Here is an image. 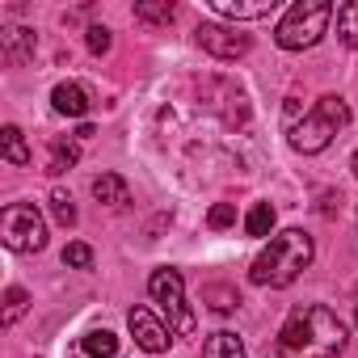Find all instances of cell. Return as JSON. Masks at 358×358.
I'll use <instances>...</instances> for the list:
<instances>
[{
	"label": "cell",
	"instance_id": "277c9868",
	"mask_svg": "<svg viewBox=\"0 0 358 358\" xmlns=\"http://www.w3.org/2000/svg\"><path fill=\"white\" fill-rule=\"evenodd\" d=\"M345 127H350V106H345L341 97H320V101L303 114V122L291 131V148L316 156V152H324V148L337 139V131H345Z\"/></svg>",
	"mask_w": 358,
	"mask_h": 358
},
{
	"label": "cell",
	"instance_id": "d6986e66",
	"mask_svg": "<svg viewBox=\"0 0 358 358\" xmlns=\"http://www.w3.org/2000/svg\"><path fill=\"white\" fill-rule=\"evenodd\" d=\"M51 215H55V224H59V228H72V224H76V207H72V194L55 190V194H51Z\"/></svg>",
	"mask_w": 358,
	"mask_h": 358
},
{
	"label": "cell",
	"instance_id": "8fae6325",
	"mask_svg": "<svg viewBox=\"0 0 358 358\" xmlns=\"http://www.w3.org/2000/svg\"><path fill=\"white\" fill-rule=\"evenodd\" d=\"M0 156H5L9 164H17V169H26L30 160H34V152L26 148V135H22V127H5V131H0Z\"/></svg>",
	"mask_w": 358,
	"mask_h": 358
},
{
	"label": "cell",
	"instance_id": "9a60e30c",
	"mask_svg": "<svg viewBox=\"0 0 358 358\" xmlns=\"http://www.w3.org/2000/svg\"><path fill=\"white\" fill-rule=\"evenodd\" d=\"M80 350H85L89 358H114V354H118V337H114L110 329H93V333H85Z\"/></svg>",
	"mask_w": 358,
	"mask_h": 358
},
{
	"label": "cell",
	"instance_id": "ba28073f",
	"mask_svg": "<svg viewBox=\"0 0 358 358\" xmlns=\"http://www.w3.org/2000/svg\"><path fill=\"white\" fill-rule=\"evenodd\" d=\"M127 324H131V333H135V345L139 350H148V354H160V350H169V329L148 312V308H131L127 312Z\"/></svg>",
	"mask_w": 358,
	"mask_h": 358
},
{
	"label": "cell",
	"instance_id": "484cf974",
	"mask_svg": "<svg viewBox=\"0 0 358 358\" xmlns=\"http://www.w3.org/2000/svg\"><path fill=\"white\" fill-rule=\"evenodd\" d=\"M93 135H97L93 122H80V127H76V139H93Z\"/></svg>",
	"mask_w": 358,
	"mask_h": 358
},
{
	"label": "cell",
	"instance_id": "6da1fadb",
	"mask_svg": "<svg viewBox=\"0 0 358 358\" xmlns=\"http://www.w3.org/2000/svg\"><path fill=\"white\" fill-rule=\"evenodd\" d=\"M345 324L337 320V312H329L324 303H303L287 316L282 333H278V350L287 358H337L345 350Z\"/></svg>",
	"mask_w": 358,
	"mask_h": 358
},
{
	"label": "cell",
	"instance_id": "4316f807",
	"mask_svg": "<svg viewBox=\"0 0 358 358\" xmlns=\"http://www.w3.org/2000/svg\"><path fill=\"white\" fill-rule=\"evenodd\" d=\"M350 169H354V177H358V152H354V160H350Z\"/></svg>",
	"mask_w": 358,
	"mask_h": 358
},
{
	"label": "cell",
	"instance_id": "3957f363",
	"mask_svg": "<svg viewBox=\"0 0 358 358\" xmlns=\"http://www.w3.org/2000/svg\"><path fill=\"white\" fill-rule=\"evenodd\" d=\"M329 22H333V5H329V0H299V5H291L282 13V22L274 30V43L282 51H308V47H316L324 38Z\"/></svg>",
	"mask_w": 358,
	"mask_h": 358
},
{
	"label": "cell",
	"instance_id": "83f0119b",
	"mask_svg": "<svg viewBox=\"0 0 358 358\" xmlns=\"http://www.w3.org/2000/svg\"><path fill=\"white\" fill-rule=\"evenodd\" d=\"M354 324H358V312H354Z\"/></svg>",
	"mask_w": 358,
	"mask_h": 358
},
{
	"label": "cell",
	"instance_id": "4fadbf2b",
	"mask_svg": "<svg viewBox=\"0 0 358 358\" xmlns=\"http://www.w3.org/2000/svg\"><path fill=\"white\" fill-rule=\"evenodd\" d=\"M93 199L106 203V207L127 203V177H118V173H101L97 182H93Z\"/></svg>",
	"mask_w": 358,
	"mask_h": 358
},
{
	"label": "cell",
	"instance_id": "9c48e42d",
	"mask_svg": "<svg viewBox=\"0 0 358 358\" xmlns=\"http://www.w3.org/2000/svg\"><path fill=\"white\" fill-rule=\"evenodd\" d=\"M51 106H55V114L85 118V114H89V93H85L76 80H64V85H55V93H51Z\"/></svg>",
	"mask_w": 358,
	"mask_h": 358
},
{
	"label": "cell",
	"instance_id": "52a82bcc",
	"mask_svg": "<svg viewBox=\"0 0 358 358\" xmlns=\"http://www.w3.org/2000/svg\"><path fill=\"white\" fill-rule=\"evenodd\" d=\"M194 38H199V47L211 51L215 59H241V55H249V47H253L249 34H236V30H228V26H199Z\"/></svg>",
	"mask_w": 358,
	"mask_h": 358
},
{
	"label": "cell",
	"instance_id": "cb8c5ba5",
	"mask_svg": "<svg viewBox=\"0 0 358 358\" xmlns=\"http://www.w3.org/2000/svg\"><path fill=\"white\" fill-rule=\"evenodd\" d=\"M110 43H114V38H110V30H106V26H89V51H93V55H106V51H110Z\"/></svg>",
	"mask_w": 358,
	"mask_h": 358
},
{
	"label": "cell",
	"instance_id": "8992f818",
	"mask_svg": "<svg viewBox=\"0 0 358 358\" xmlns=\"http://www.w3.org/2000/svg\"><path fill=\"white\" fill-rule=\"evenodd\" d=\"M0 241L9 253H43L47 249V224L34 211V203H13L0 215Z\"/></svg>",
	"mask_w": 358,
	"mask_h": 358
},
{
	"label": "cell",
	"instance_id": "603a6c76",
	"mask_svg": "<svg viewBox=\"0 0 358 358\" xmlns=\"http://www.w3.org/2000/svg\"><path fill=\"white\" fill-rule=\"evenodd\" d=\"M26 303H30V295H26L22 287H9V291H5V324H13V320L26 312Z\"/></svg>",
	"mask_w": 358,
	"mask_h": 358
},
{
	"label": "cell",
	"instance_id": "e0dca14e",
	"mask_svg": "<svg viewBox=\"0 0 358 358\" xmlns=\"http://www.w3.org/2000/svg\"><path fill=\"white\" fill-rule=\"evenodd\" d=\"M76 160H80L76 143H68V139H51V160H47V173H68Z\"/></svg>",
	"mask_w": 358,
	"mask_h": 358
},
{
	"label": "cell",
	"instance_id": "2e32d148",
	"mask_svg": "<svg viewBox=\"0 0 358 358\" xmlns=\"http://www.w3.org/2000/svg\"><path fill=\"white\" fill-rule=\"evenodd\" d=\"M337 38L345 47H358V0H345L337 9Z\"/></svg>",
	"mask_w": 358,
	"mask_h": 358
},
{
	"label": "cell",
	"instance_id": "ac0fdd59",
	"mask_svg": "<svg viewBox=\"0 0 358 358\" xmlns=\"http://www.w3.org/2000/svg\"><path fill=\"white\" fill-rule=\"evenodd\" d=\"M270 228H274V207L270 203H253V211L245 220V232L249 236H270Z\"/></svg>",
	"mask_w": 358,
	"mask_h": 358
},
{
	"label": "cell",
	"instance_id": "5bb4252c",
	"mask_svg": "<svg viewBox=\"0 0 358 358\" xmlns=\"http://www.w3.org/2000/svg\"><path fill=\"white\" fill-rule=\"evenodd\" d=\"M203 358H245V345H241V337H236V333L220 329V333H211V337H207Z\"/></svg>",
	"mask_w": 358,
	"mask_h": 358
},
{
	"label": "cell",
	"instance_id": "d4e9b609",
	"mask_svg": "<svg viewBox=\"0 0 358 358\" xmlns=\"http://www.w3.org/2000/svg\"><path fill=\"white\" fill-rule=\"evenodd\" d=\"M207 299H215V303H211L215 312H232V308H236V291H224V287H211Z\"/></svg>",
	"mask_w": 358,
	"mask_h": 358
},
{
	"label": "cell",
	"instance_id": "7c38bea8",
	"mask_svg": "<svg viewBox=\"0 0 358 358\" xmlns=\"http://www.w3.org/2000/svg\"><path fill=\"white\" fill-rule=\"evenodd\" d=\"M211 9L220 17H232V22H257V17H270L274 13V0H262V5H232V0H215Z\"/></svg>",
	"mask_w": 358,
	"mask_h": 358
},
{
	"label": "cell",
	"instance_id": "5b68a950",
	"mask_svg": "<svg viewBox=\"0 0 358 358\" xmlns=\"http://www.w3.org/2000/svg\"><path fill=\"white\" fill-rule=\"evenodd\" d=\"M148 295H152V299L160 303V312L169 316V333H177V337H190V333H194V312L186 308V282H182V274H177L173 266L152 270Z\"/></svg>",
	"mask_w": 358,
	"mask_h": 358
},
{
	"label": "cell",
	"instance_id": "7402d4cb",
	"mask_svg": "<svg viewBox=\"0 0 358 358\" xmlns=\"http://www.w3.org/2000/svg\"><path fill=\"white\" fill-rule=\"evenodd\" d=\"M232 224H236V207H232V203H215V207L207 211V228L224 232V228H232Z\"/></svg>",
	"mask_w": 358,
	"mask_h": 358
},
{
	"label": "cell",
	"instance_id": "7a4b0ae2",
	"mask_svg": "<svg viewBox=\"0 0 358 358\" xmlns=\"http://www.w3.org/2000/svg\"><path fill=\"white\" fill-rule=\"evenodd\" d=\"M312 257H316L312 236L299 232V228H287V232H278V236L257 253L249 278H253L257 287H291V282L312 266Z\"/></svg>",
	"mask_w": 358,
	"mask_h": 358
},
{
	"label": "cell",
	"instance_id": "ffe728a7",
	"mask_svg": "<svg viewBox=\"0 0 358 358\" xmlns=\"http://www.w3.org/2000/svg\"><path fill=\"white\" fill-rule=\"evenodd\" d=\"M135 17L139 22H152V26H169L177 17V9L173 5H135Z\"/></svg>",
	"mask_w": 358,
	"mask_h": 358
},
{
	"label": "cell",
	"instance_id": "44dd1931",
	"mask_svg": "<svg viewBox=\"0 0 358 358\" xmlns=\"http://www.w3.org/2000/svg\"><path fill=\"white\" fill-rule=\"evenodd\" d=\"M64 266H72V270H89V266H93V249H89L85 241H72V245L64 249Z\"/></svg>",
	"mask_w": 358,
	"mask_h": 358
},
{
	"label": "cell",
	"instance_id": "30bf717a",
	"mask_svg": "<svg viewBox=\"0 0 358 358\" xmlns=\"http://www.w3.org/2000/svg\"><path fill=\"white\" fill-rule=\"evenodd\" d=\"M0 47H5V59L9 64H26L34 55V30H26V26L0 30Z\"/></svg>",
	"mask_w": 358,
	"mask_h": 358
}]
</instances>
